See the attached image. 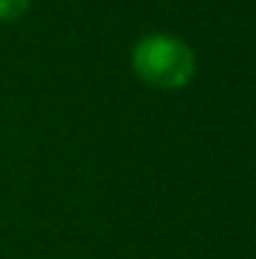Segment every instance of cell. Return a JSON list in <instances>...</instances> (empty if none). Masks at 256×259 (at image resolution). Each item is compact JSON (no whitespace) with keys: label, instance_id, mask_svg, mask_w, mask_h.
<instances>
[{"label":"cell","instance_id":"obj_2","mask_svg":"<svg viewBox=\"0 0 256 259\" xmlns=\"http://www.w3.org/2000/svg\"><path fill=\"white\" fill-rule=\"evenodd\" d=\"M30 0H0V22H17L22 14H28Z\"/></svg>","mask_w":256,"mask_h":259},{"label":"cell","instance_id":"obj_1","mask_svg":"<svg viewBox=\"0 0 256 259\" xmlns=\"http://www.w3.org/2000/svg\"><path fill=\"white\" fill-rule=\"evenodd\" d=\"M130 64L138 80L160 91H179L196 77V53L182 36L168 30L146 33L132 45Z\"/></svg>","mask_w":256,"mask_h":259}]
</instances>
